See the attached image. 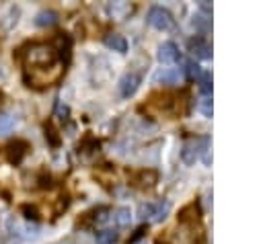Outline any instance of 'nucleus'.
Instances as JSON below:
<instances>
[{
  "instance_id": "a211bd4d",
  "label": "nucleus",
  "mask_w": 263,
  "mask_h": 244,
  "mask_svg": "<svg viewBox=\"0 0 263 244\" xmlns=\"http://www.w3.org/2000/svg\"><path fill=\"white\" fill-rule=\"evenodd\" d=\"M152 215H154V203L146 201V203L138 205V217L140 219H152Z\"/></svg>"
},
{
  "instance_id": "412c9836",
  "label": "nucleus",
  "mask_w": 263,
  "mask_h": 244,
  "mask_svg": "<svg viewBox=\"0 0 263 244\" xmlns=\"http://www.w3.org/2000/svg\"><path fill=\"white\" fill-rule=\"evenodd\" d=\"M199 109H201V113H203L205 117H212V98H210V96L201 98V103H199Z\"/></svg>"
},
{
  "instance_id": "f257e3e1",
  "label": "nucleus",
  "mask_w": 263,
  "mask_h": 244,
  "mask_svg": "<svg viewBox=\"0 0 263 244\" xmlns=\"http://www.w3.org/2000/svg\"><path fill=\"white\" fill-rule=\"evenodd\" d=\"M18 55L25 57V64L31 70H41V68H47V66L51 68V66H55V59H58V51L49 43H29L27 51L18 49L16 57Z\"/></svg>"
},
{
  "instance_id": "f03ea898",
  "label": "nucleus",
  "mask_w": 263,
  "mask_h": 244,
  "mask_svg": "<svg viewBox=\"0 0 263 244\" xmlns=\"http://www.w3.org/2000/svg\"><path fill=\"white\" fill-rule=\"evenodd\" d=\"M148 23L158 31H166L173 27V14L162 6H152L148 10Z\"/></svg>"
},
{
  "instance_id": "2eb2a0df",
  "label": "nucleus",
  "mask_w": 263,
  "mask_h": 244,
  "mask_svg": "<svg viewBox=\"0 0 263 244\" xmlns=\"http://www.w3.org/2000/svg\"><path fill=\"white\" fill-rule=\"evenodd\" d=\"M171 211V203L168 201H158L154 203V215H152V221H162Z\"/></svg>"
},
{
  "instance_id": "393cba45",
  "label": "nucleus",
  "mask_w": 263,
  "mask_h": 244,
  "mask_svg": "<svg viewBox=\"0 0 263 244\" xmlns=\"http://www.w3.org/2000/svg\"><path fill=\"white\" fill-rule=\"evenodd\" d=\"M199 10H201L205 16H212V4H210V2H205V0L199 2Z\"/></svg>"
},
{
  "instance_id": "6ab92c4d",
  "label": "nucleus",
  "mask_w": 263,
  "mask_h": 244,
  "mask_svg": "<svg viewBox=\"0 0 263 244\" xmlns=\"http://www.w3.org/2000/svg\"><path fill=\"white\" fill-rule=\"evenodd\" d=\"M95 223H99V226H103V223H107L109 219H111V211L107 209V207H103V209H99L97 213H95Z\"/></svg>"
},
{
  "instance_id": "9d476101",
  "label": "nucleus",
  "mask_w": 263,
  "mask_h": 244,
  "mask_svg": "<svg viewBox=\"0 0 263 244\" xmlns=\"http://www.w3.org/2000/svg\"><path fill=\"white\" fill-rule=\"evenodd\" d=\"M189 51L193 53V55H197V57H201V59H208V57H212V47L203 41V39H189Z\"/></svg>"
},
{
  "instance_id": "a878e982",
  "label": "nucleus",
  "mask_w": 263,
  "mask_h": 244,
  "mask_svg": "<svg viewBox=\"0 0 263 244\" xmlns=\"http://www.w3.org/2000/svg\"><path fill=\"white\" fill-rule=\"evenodd\" d=\"M58 115H60V119H66V115H68V107L58 105Z\"/></svg>"
},
{
  "instance_id": "4be33fe9",
  "label": "nucleus",
  "mask_w": 263,
  "mask_h": 244,
  "mask_svg": "<svg viewBox=\"0 0 263 244\" xmlns=\"http://www.w3.org/2000/svg\"><path fill=\"white\" fill-rule=\"evenodd\" d=\"M187 74L191 78H199L201 76V68L195 64V62H187Z\"/></svg>"
},
{
  "instance_id": "f8f14e48",
  "label": "nucleus",
  "mask_w": 263,
  "mask_h": 244,
  "mask_svg": "<svg viewBox=\"0 0 263 244\" xmlns=\"http://www.w3.org/2000/svg\"><path fill=\"white\" fill-rule=\"evenodd\" d=\"M105 45H107L109 49L117 51V53H125V51H127V41H125V37H123V35H117V33L107 35V37H105Z\"/></svg>"
},
{
  "instance_id": "f3484780",
  "label": "nucleus",
  "mask_w": 263,
  "mask_h": 244,
  "mask_svg": "<svg viewBox=\"0 0 263 244\" xmlns=\"http://www.w3.org/2000/svg\"><path fill=\"white\" fill-rule=\"evenodd\" d=\"M113 242H117V232H113V230L97 232V244H113Z\"/></svg>"
},
{
  "instance_id": "1a4fd4ad",
  "label": "nucleus",
  "mask_w": 263,
  "mask_h": 244,
  "mask_svg": "<svg viewBox=\"0 0 263 244\" xmlns=\"http://www.w3.org/2000/svg\"><path fill=\"white\" fill-rule=\"evenodd\" d=\"M177 57H179V49H177L175 43L166 41V43H162L158 47V59L162 64H173V62H177Z\"/></svg>"
},
{
  "instance_id": "aec40b11",
  "label": "nucleus",
  "mask_w": 263,
  "mask_h": 244,
  "mask_svg": "<svg viewBox=\"0 0 263 244\" xmlns=\"http://www.w3.org/2000/svg\"><path fill=\"white\" fill-rule=\"evenodd\" d=\"M193 25H195V27H199L201 31H208V29L212 27V23H210V18H208L205 14H197V16H195V21H193Z\"/></svg>"
},
{
  "instance_id": "423d86ee",
  "label": "nucleus",
  "mask_w": 263,
  "mask_h": 244,
  "mask_svg": "<svg viewBox=\"0 0 263 244\" xmlns=\"http://www.w3.org/2000/svg\"><path fill=\"white\" fill-rule=\"evenodd\" d=\"M8 226H10V234L14 236H23V238H37V234H39V226L37 223H31V221H27V223H23V226H18L16 223V219L14 217H10L8 219Z\"/></svg>"
},
{
  "instance_id": "5701e85b",
  "label": "nucleus",
  "mask_w": 263,
  "mask_h": 244,
  "mask_svg": "<svg viewBox=\"0 0 263 244\" xmlns=\"http://www.w3.org/2000/svg\"><path fill=\"white\" fill-rule=\"evenodd\" d=\"M201 92L203 94H210V90H212V80H210V76L208 74H203V78H201Z\"/></svg>"
},
{
  "instance_id": "7ed1b4c3",
  "label": "nucleus",
  "mask_w": 263,
  "mask_h": 244,
  "mask_svg": "<svg viewBox=\"0 0 263 244\" xmlns=\"http://www.w3.org/2000/svg\"><path fill=\"white\" fill-rule=\"evenodd\" d=\"M27 152H29V144L23 141V139H14V141H10L8 148H6V158H8L10 164L18 166V164L23 162V158L27 156Z\"/></svg>"
},
{
  "instance_id": "ddd939ff",
  "label": "nucleus",
  "mask_w": 263,
  "mask_h": 244,
  "mask_svg": "<svg viewBox=\"0 0 263 244\" xmlns=\"http://www.w3.org/2000/svg\"><path fill=\"white\" fill-rule=\"evenodd\" d=\"M58 21H60V16H58L55 10H39L35 14V25L37 27H53Z\"/></svg>"
},
{
  "instance_id": "39448f33",
  "label": "nucleus",
  "mask_w": 263,
  "mask_h": 244,
  "mask_svg": "<svg viewBox=\"0 0 263 244\" xmlns=\"http://www.w3.org/2000/svg\"><path fill=\"white\" fill-rule=\"evenodd\" d=\"M208 144V137H201V139H193V141H187L185 146H183V150H181V158H183V162L185 164H193L195 160H197V156H199V146H205ZM205 152V150H203Z\"/></svg>"
},
{
  "instance_id": "9b49d317",
  "label": "nucleus",
  "mask_w": 263,
  "mask_h": 244,
  "mask_svg": "<svg viewBox=\"0 0 263 244\" xmlns=\"http://www.w3.org/2000/svg\"><path fill=\"white\" fill-rule=\"evenodd\" d=\"M181 78H183L181 68H166V70L156 74V82H162V84H177Z\"/></svg>"
},
{
  "instance_id": "20e7f679",
  "label": "nucleus",
  "mask_w": 263,
  "mask_h": 244,
  "mask_svg": "<svg viewBox=\"0 0 263 244\" xmlns=\"http://www.w3.org/2000/svg\"><path fill=\"white\" fill-rule=\"evenodd\" d=\"M140 76L136 74V72H127V74H123L121 76V80H119V94L123 96V98H129V96H134L136 94V90H138V86H140Z\"/></svg>"
},
{
  "instance_id": "6e6552de",
  "label": "nucleus",
  "mask_w": 263,
  "mask_h": 244,
  "mask_svg": "<svg viewBox=\"0 0 263 244\" xmlns=\"http://www.w3.org/2000/svg\"><path fill=\"white\" fill-rule=\"evenodd\" d=\"M129 12H132V6H129L127 2H123V0H119V2H109V4H107V14H109L111 18H115V21H123Z\"/></svg>"
},
{
  "instance_id": "b1692460",
  "label": "nucleus",
  "mask_w": 263,
  "mask_h": 244,
  "mask_svg": "<svg viewBox=\"0 0 263 244\" xmlns=\"http://www.w3.org/2000/svg\"><path fill=\"white\" fill-rule=\"evenodd\" d=\"M21 211L25 213V217H27V219H37V209H35V207L23 205V207H21Z\"/></svg>"
},
{
  "instance_id": "0eeeda50",
  "label": "nucleus",
  "mask_w": 263,
  "mask_h": 244,
  "mask_svg": "<svg viewBox=\"0 0 263 244\" xmlns=\"http://www.w3.org/2000/svg\"><path fill=\"white\" fill-rule=\"evenodd\" d=\"M18 16H21V8L18 6H8L6 10H4V14H2V18H0V27H2V31H12L14 27H16V23H18Z\"/></svg>"
},
{
  "instance_id": "dca6fc26",
  "label": "nucleus",
  "mask_w": 263,
  "mask_h": 244,
  "mask_svg": "<svg viewBox=\"0 0 263 244\" xmlns=\"http://www.w3.org/2000/svg\"><path fill=\"white\" fill-rule=\"evenodd\" d=\"M12 127H14V117L8 113H0V135L10 133Z\"/></svg>"
},
{
  "instance_id": "4468645a",
  "label": "nucleus",
  "mask_w": 263,
  "mask_h": 244,
  "mask_svg": "<svg viewBox=\"0 0 263 244\" xmlns=\"http://www.w3.org/2000/svg\"><path fill=\"white\" fill-rule=\"evenodd\" d=\"M113 217H115L117 226L125 228V226H129V223H132V209H129V207H117Z\"/></svg>"
},
{
  "instance_id": "bb28decb",
  "label": "nucleus",
  "mask_w": 263,
  "mask_h": 244,
  "mask_svg": "<svg viewBox=\"0 0 263 244\" xmlns=\"http://www.w3.org/2000/svg\"><path fill=\"white\" fill-rule=\"evenodd\" d=\"M0 244H4V240H0Z\"/></svg>"
}]
</instances>
